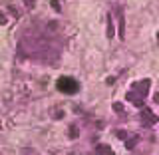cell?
I'll return each instance as SVG.
<instances>
[{
  "instance_id": "obj_5",
  "label": "cell",
  "mask_w": 159,
  "mask_h": 155,
  "mask_svg": "<svg viewBox=\"0 0 159 155\" xmlns=\"http://www.w3.org/2000/svg\"><path fill=\"white\" fill-rule=\"evenodd\" d=\"M139 141V135H127V139H125V147L127 149H133Z\"/></svg>"
},
{
  "instance_id": "obj_13",
  "label": "cell",
  "mask_w": 159,
  "mask_h": 155,
  "mask_svg": "<svg viewBox=\"0 0 159 155\" xmlns=\"http://www.w3.org/2000/svg\"><path fill=\"white\" fill-rule=\"evenodd\" d=\"M6 22H8V18H6V14H2V12H0V26H4Z\"/></svg>"
},
{
  "instance_id": "obj_10",
  "label": "cell",
  "mask_w": 159,
  "mask_h": 155,
  "mask_svg": "<svg viewBox=\"0 0 159 155\" xmlns=\"http://www.w3.org/2000/svg\"><path fill=\"white\" fill-rule=\"evenodd\" d=\"M24 6H26V8H34L36 0H24Z\"/></svg>"
},
{
  "instance_id": "obj_14",
  "label": "cell",
  "mask_w": 159,
  "mask_h": 155,
  "mask_svg": "<svg viewBox=\"0 0 159 155\" xmlns=\"http://www.w3.org/2000/svg\"><path fill=\"white\" fill-rule=\"evenodd\" d=\"M52 8H56V10H60V4H58V0H52Z\"/></svg>"
},
{
  "instance_id": "obj_8",
  "label": "cell",
  "mask_w": 159,
  "mask_h": 155,
  "mask_svg": "<svg viewBox=\"0 0 159 155\" xmlns=\"http://www.w3.org/2000/svg\"><path fill=\"white\" fill-rule=\"evenodd\" d=\"M70 137H72V139H76V137H78V135H80V129H78V127H76V125H72V127H70Z\"/></svg>"
},
{
  "instance_id": "obj_7",
  "label": "cell",
  "mask_w": 159,
  "mask_h": 155,
  "mask_svg": "<svg viewBox=\"0 0 159 155\" xmlns=\"http://www.w3.org/2000/svg\"><path fill=\"white\" fill-rule=\"evenodd\" d=\"M102 153H105V155H114V151H112L107 145H100V147H98V155H102Z\"/></svg>"
},
{
  "instance_id": "obj_6",
  "label": "cell",
  "mask_w": 159,
  "mask_h": 155,
  "mask_svg": "<svg viewBox=\"0 0 159 155\" xmlns=\"http://www.w3.org/2000/svg\"><path fill=\"white\" fill-rule=\"evenodd\" d=\"M107 38H114V34H115V28H114V24H112V18L107 16Z\"/></svg>"
},
{
  "instance_id": "obj_1",
  "label": "cell",
  "mask_w": 159,
  "mask_h": 155,
  "mask_svg": "<svg viewBox=\"0 0 159 155\" xmlns=\"http://www.w3.org/2000/svg\"><path fill=\"white\" fill-rule=\"evenodd\" d=\"M56 88L60 89L62 94H70V96H72V94H76V91L80 89V84L74 80V78L64 76V78H60V80L56 82Z\"/></svg>"
},
{
  "instance_id": "obj_12",
  "label": "cell",
  "mask_w": 159,
  "mask_h": 155,
  "mask_svg": "<svg viewBox=\"0 0 159 155\" xmlns=\"http://www.w3.org/2000/svg\"><path fill=\"white\" fill-rule=\"evenodd\" d=\"M117 137H119V139H127V131L119 129V131H117Z\"/></svg>"
},
{
  "instance_id": "obj_11",
  "label": "cell",
  "mask_w": 159,
  "mask_h": 155,
  "mask_svg": "<svg viewBox=\"0 0 159 155\" xmlns=\"http://www.w3.org/2000/svg\"><path fill=\"white\" fill-rule=\"evenodd\" d=\"M54 117H56V119H62V117H64V111H62V110H56V111H54Z\"/></svg>"
},
{
  "instance_id": "obj_3",
  "label": "cell",
  "mask_w": 159,
  "mask_h": 155,
  "mask_svg": "<svg viewBox=\"0 0 159 155\" xmlns=\"http://www.w3.org/2000/svg\"><path fill=\"white\" fill-rule=\"evenodd\" d=\"M141 123H143L145 127H149L151 123H157V115L151 110H143L141 111Z\"/></svg>"
},
{
  "instance_id": "obj_4",
  "label": "cell",
  "mask_w": 159,
  "mask_h": 155,
  "mask_svg": "<svg viewBox=\"0 0 159 155\" xmlns=\"http://www.w3.org/2000/svg\"><path fill=\"white\" fill-rule=\"evenodd\" d=\"M117 32L119 38H125V16L121 10H117Z\"/></svg>"
},
{
  "instance_id": "obj_15",
  "label": "cell",
  "mask_w": 159,
  "mask_h": 155,
  "mask_svg": "<svg viewBox=\"0 0 159 155\" xmlns=\"http://www.w3.org/2000/svg\"><path fill=\"white\" fill-rule=\"evenodd\" d=\"M157 40H159V32H157Z\"/></svg>"
},
{
  "instance_id": "obj_2",
  "label": "cell",
  "mask_w": 159,
  "mask_h": 155,
  "mask_svg": "<svg viewBox=\"0 0 159 155\" xmlns=\"http://www.w3.org/2000/svg\"><path fill=\"white\" fill-rule=\"evenodd\" d=\"M149 86H151V80H143L139 84H133V89H135V94L139 98H145L149 94Z\"/></svg>"
},
{
  "instance_id": "obj_9",
  "label": "cell",
  "mask_w": 159,
  "mask_h": 155,
  "mask_svg": "<svg viewBox=\"0 0 159 155\" xmlns=\"http://www.w3.org/2000/svg\"><path fill=\"white\" fill-rule=\"evenodd\" d=\"M114 110L117 111V113H121V111H123V103H119V101H115V103H114Z\"/></svg>"
}]
</instances>
